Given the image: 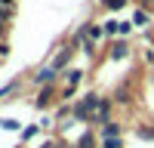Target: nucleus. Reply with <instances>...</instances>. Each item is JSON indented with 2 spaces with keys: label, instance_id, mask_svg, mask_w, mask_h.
Instances as JSON below:
<instances>
[{
  "label": "nucleus",
  "instance_id": "20",
  "mask_svg": "<svg viewBox=\"0 0 154 148\" xmlns=\"http://www.w3.org/2000/svg\"><path fill=\"white\" fill-rule=\"evenodd\" d=\"M0 40H6V22H0Z\"/></svg>",
  "mask_w": 154,
  "mask_h": 148
},
{
  "label": "nucleus",
  "instance_id": "4",
  "mask_svg": "<svg viewBox=\"0 0 154 148\" xmlns=\"http://www.w3.org/2000/svg\"><path fill=\"white\" fill-rule=\"evenodd\" d=\"M111 102H114V99H102V102H99L96 117H93V127H102V123L111 120Z\"/></svg>",
  "mask_w": 154,
  "mask_h": 148
},
{
  "label": "nucleus",
  "instance_id": "8",
  "mask_svg": "<svg viewBox=\"0 0 154 148\" xmlns=\"http://www.w3.org/2000/svg\"><path fill=\"white\" fill-rule=\"evenodd\" d=\"M37 133H40V123H31V127H25V130H22V136H19V148H25V145H28L34 136H37Z\"/></svg>",
  "mask_w": 154,
  "mask_h": 148
},
{
  "label": "nucleus",
  "instance_id": "19",
  "mask_svg": "<svg viewBox=\"0 0 154 148\" xmlns=\"http://www.w3.org/2000/svg\"><path fill=\"white\" fill-rule=\"evenodd\" d=\"M6 56H9V43L3 40V43H0V59H6Z\"/></svg>",
  "mask_w": 154,
  "mask_h": 148
},
{
  "label": "nucleus",
  "instance_id": "11",
  "mask_svg": "<svg viewBox=\"0 0 154 148\" xmlns=\"http://www.w3.org/2000/svg\"><path fill=\"white\" fill-rule=\"evenodd\" d=\"M133 25H136V28H145V25H148V12L145 9H136L133 12Z\"/></svg>",
  "mask_w": 154,
  "mask_h": 148
},
{
  "label": "nucleus",
  "instance_id": "7",
  "mask_svg": "<svg viewBox=\"0 0 154 148\" xmlns=\"http://www.w3.org/2000/svg\"><path fill=\"white\" fill-rule=\"evenodd\" d=\"M49 102H53V86H43L34 99V108H49Z\"/></svg>",
  "mask_w": 154,
  "mask_h": 148
},
{
  "label": "nucleus",
  "instance_id": "14",
  "mask_svg": "<svg viewBox=\"0 0 154 148\" xmlns=\"http://www.w3.org/2000/svg\"><path fill=\"white\" fill-rule=\"evenodd\" d=\"M114 102H130V90H126V86H120V90L114 93Z\"/></svg>",
  "mask_w": 154,
  "mask_h": 148
},
{
  "label": "nucleus",
  "instance_id": "3",
  "mask_svg": "<svg viewBox=\"0 0 154 148\" xmlns=\"http://www.w3.org/2000/svg\"><path fill=\"white\" fill-rule=\"evenodd\" d=\"M56 77H59V71H56L53 65H43L40 71H34V77H31V80H34L37 86H53Z\"/></svg>",
  "mask_w": 154,
  "mask_h": 148
},
{
  "label": "nucleus",
  "instance_id": "18",
  "mask_svg": "<svg viewBox=\"0 0 154 148\" xmlns=\"http://www.w3.org/2000/svg\"><path fill=\"white\" fill-rule=\"evenodd\" d=\"M126 3H130V0H111V3H108V6H111V9H123Z\"/></svg>",
  "mask_w": 154,
  "mask_h": 148
},
{
  "label": "nucleus",
  "instance_id": "12",
  "mask_svg": "<svg viewBox=\"0 0 154 148\" xmlns=\"http://www.w3.org/2000/svg\"><path fill=\"white\" fill-rule=\"evenodd\" d=\"M86 34L93 37V40H99V37L105 34V28H102V25H93V22H89V25H86Z\"/></svg>",
  "mask_w": 154,
  "mask_h": 148
},
{
  "label": "nucleus",
  "instance_id": "15",
  "mask_svg": "<svg viewBox=\"0 0 154 148\" xmlns=\"http://www.w3.org/2000/svg\"><path fill=\"white\" fill-rule=\"evenodd\" d=\"M71 108H74V105H71V102H65V105H62V108L56 111V120H62V117H68V114H71Z\"/></svg>",
  "mask_w": 154,
  "mask_h": 148
},
{
  "label": "nucleus",
  "instance_id": "10",
  "mask_svg": "<svg viewBox=\"0 0 154 148\" xmlns=\"http://www.w3.org/2000/svg\"><path fill=\"white\" fill-rule=\"evenodd\" d=\"M0 127H3V130H9V133H22L25 127H22V120H16V117H0Z\"/></svg>",
  "mask_w": 154,
  "mask_h": 148
},
{
  "label": "nucleus",
  "instance_id": "13",
  "mask_svg": "<svg viewBox=\"0 0 154 148\" xmlns=\"http://www.w3.org/2000/svg\"><path fill=\"white\" fill-rule=\"evenodd\" d=\"M99 148H126V145H123V139H102Z\"/></svg>",
  "mask_w": 154,
  "mask_h": 148
},
{
  "label": "nucleus",
  "instance_id": "6",
  "mask_svg": "<svg viewBox=\"0 0 154 148\" xmlns=\"http://www.w3.org/2000/svg\"><path fill=\"white\" fill-rule=\"evenodd\" d=\"M108 56H111L114 62H117V59H126V56H130V43H126V40H117V43H111Z\"/></svg>",
  "mask_w": 154,
  "mask_h": 148
},
{
  "label": "nucleus",
  "instance_id": "2",
  "mask_svg": "<svg viewBox=\"0 0 154 148\" xmlns=\"http://www.w3.org/2000/svg\"><path fill=\"white\" fill-rule=\"evenodd\" d=\"M99 139H123V123L120 120H108L99 127Z\"/></svg>",
  "mask_w": 154,
  "mask_h": 148
},
{
  "label": "nucleus",
  "instance_id": "17",
  "mask_svg": "<svg viewBox=\"0 0 154 148\" xmlns=\"http://www.w3.org/2000/svg\"><path fill=\"white\" fill-rule=\"evenodd\" d=\"M130 28H133V22H120V25H117V34L126 37V34H130Z\"/></svg>",
  "mask_w": 154,
  "mask_h": 148
},
{
  "label": "nucleus",
  "instance_id": "16",
  "mask_svg": "<svg viewBox=\"0 0 154 148\" xmlns=\"http://www.w3.org/2000/svg\"><path fill=\"white\" fill-rule=\"evenodd\" d=\"M117 25H120V22H105L102 28H105V34H108V37H114V34H117Z\"/></svg>",
  "mask_w": 154,
  "mask_h": 148
},
{
  "label": "nucleus",
  "instance_id": "5",
  "mask_svg": "<svg viewBox=\"0 0 154 148\" xmlns=\"http://www.w3.org/2000/svg\"><path fill=\"white\" fill-rule=\"evenodd\" d=\"M71 59H74V46H62L59 53H56V59H53V68H56V71L68 68V65H71Z\"/></svg>",
  "mask_w": 154,
  "mask_h": 148
},
{
  "label": "nucleus",
  "instance_id": "21",
  "mask_svg": "<svg viewBox=\"0 0 154 148\" xmlns=\"http://www.w3.org/2000/svg\"><path fill=\"white\" fill-rule=\"evenodd\" d=\"M0 3H3V6H12V3H16V0H0Z\"/></svg>",
  "mask_w": 154,
  "mask_h": 148
},
{
  "label": "nucleus",
  "instance_id": "1",
  "mask_svg": "<svg viewBox=\"0 0 154 148\" xmlns=\"http://www.w3.org/2000/svg\"><path fill=\"white\" fill-rule=\"evenodd\" d=\"M74 145H77V148H99V145H102V139H99V133H96L93 127H86V130L74 139Z\"/></svg>",
  "mask_w": 154,
  "mask_h": 148
},
{
  "label": "nucleus",
  "instance_id": "9",
  "mask_svg": "<svg viewBox=\"0 0 154 148\" xmlns=\"http://www.w3.org/2000/svg\"><path fill=\"white\" fill-rule=\"evenodd\" d=\"M19 86H22L19 80H9L6 86H0V102H6V99H9L12 93H19Z\"/></svg>",
  "mask_w": 154,
  "mask_h": 148
},
{
  "label": "nucleus",
  "instance_id": "22",
  "mask_svg": "<svg viewBox=\"0 0 154 148\" xmlns=\"http://www.w3.org/2000/svg\"><path fill=\"white\" fill-rule=\"evenodd\" d=\"M0 43H3V40H0Z\"/></svg>",
  "mask_w": 154,
  "mask_h": 148
}]
</instances>
